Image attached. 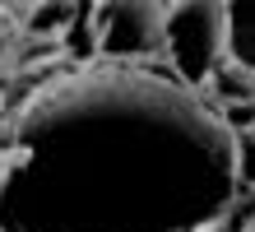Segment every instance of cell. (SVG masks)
I'll return each mask as SVG.
<instances>
[{
	"mask_svg": "<svg viewBox=\"0 0 255 232\" xmlns=\"http://www.w3.org/2000/svg\"><path fill=\"white\" fill-rule=\"evenodd\" d=\"M200 232H232V228H228V219H223V223H209V228H200Z\"/></svg>",
	"mask_w": 255,
	"mask_h": 232,
	"instance_id": "9c48e42d",
	"label": "cell"
},
{
	"mask_svg": "<svg viewBox=\"0 0 255 232\" xmlns=\"http://www.w3.org/2000/svg\"><path fill=\"white\" fill-rule=\"evenodd\" d=\"M237 139L204 88L134 60L74 70L9 121L14 232H200L237 205Z\"/></svg>",
	"mask_w": 255,
	"mask_h": 232,
	"instance_id": "6da1fadb",
	"label": "cell"
},
{
	"mask_svg": "<svg viewBox=\"0 0 255 232\" xmlns=\"http://www.w3.org/2000/svg\"><path fill=\"white\" fill-rule=\"evenodd\" d=\"M162 60L181 84L204 88L228 60V0H167Z\"/></svg>",
	"mask_w": 255,
	"mask_h": 232,
	"instance_id": "7a4b0ae2",
	"label": "cell"
},
{
	"mask_svg": "<svg viewBox=\"0 0 255 232\" xmlns=\"http://www.w3.org/2000/svg\"><path fill=\"white\" fill-rule=\"evenodd\" d=\"M9 60H14V37H9V28L0 23V74L9 70Z\"/></svg>",
	"mask_w": 255,
	"mask_h": 232,
	"instance_id": "52a82bcc",
	"label": "cell"
},
{
	"mask_svg": "<svg viewBox=\"0 0 255 232\" xmlns=\"http://www.w3.org/2000/svg\"><path fill=\"white\" fill-rule=\"evenodd\" d=\"M23 28L37 37H51V33H65V28H74V19H79V0H33V5H23Z\"/></svg>",
	"mask_w": 255,
	"mask_h": 232,
	"instance_id": "5b68a950",
	"label": "cell"
},
{
	"mask_svg": "<svg viewBox=\"0 0 255 232\" xmlns=\"http://www.w3.org/2000/svg\"><path fill=\"white\" fill-rule=\"evenodd\" d=\"M5 153H9V121H0V163H5Z\"/></svg>",
	"mask_w": 255,
	"mask_h": 232,
	"instance_id": "ba28073f",
	"label": "cell"
},
{
	"mask_svg": "<svg viewBox=\"0 0 255 232\" xmlns=\"http://www.w3.org/2000/svg\"><path fill=\"white\" fill-rule=\"evenodd\" d=\"M228 56L255 84V0H228Z\"/></svg>",
	"mask_w": 255,
	"mask_h": 232,
	"instance_id": "277c9868",
	"label": "cell"
},
{
	"mask_svg": "<svg viewBox=\"0 0 255 232\" xmlns=\"http://www.w3.org/2000/svg\"><path fill=\"white\" fill-rule=\"evenodd\" d=\"M237 139V181L242 186H255V121L242 130H232Z\"/></svg>",
	"mask_w": 255,
	"mask_h": 232,
	"instance_id": "8992f818",
	"label": "cell"
},
{
	"mask_svg": "<svg viewBox=\"0 0 255 232\" xmlns=\"http://www.w3.org/2000/svg\"><path fill=\"white\" fill-rule=\"evenodd\" d=\"M162 9L167 0H88V28L102 60L162 56Z\"/></svg>",
	"mask_w": 255,
	"mask_h": 232,
	"instance_id": "3957f363",
	"label": "cell"
},
{
	"mask_svg": "<svg viewBox=\"0 0 255 232\" xmlns=\"http://www.w3.org/2000/svg\"><path fill=\"white\" fill-rule=\"evenodd\" d=\"M14 5H33V0H14Z\"/></svg>",
	"mask_w": 255,
	"mask_h": 232,
	"instance_id": "30bf717a",
	"label": "cell"
}]
</instances>
